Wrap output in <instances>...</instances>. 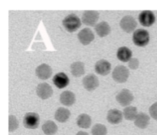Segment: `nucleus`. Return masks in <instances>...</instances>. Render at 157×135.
<instances>
[{"label": "nucleus", "instance_id": "nucleus-11", "mask_svg": "<svg viewBox=\"0 0 157 135\" xmlns=\"http://www.w3.org/2000/svg\"><path fill=\"white\" fill-rule=\"evenodd\" d=\"M78 38L81 44L84 45H87L94 40V34L91 29L89 28H85L78 32Z\"/></svg>", "mask_w": 157, "mask_h": 135}, {"label": "nucleus", "instance_id": "nucleus-21", "mask_svg": "<svg viewBox=\"0 0 157 135\" xmlns=\"http://www.w3.org/2000/svg\"><path fill=\"white\" fill-rule=\"evenodd\" d=\"M71 72L76 78L81 77L85 73V66L81 61H75L71 64Z\"/></svg>", "mask_w": 157, "mask_h": 135}, {"label": "nucleus", "instance_id": "nucleus-28", "mask_svg": "<svg viewBox=\"0 0 157 135\" xmlns=\"http://www.w3.org/2000/svg\"><path fill=\"white\" fill-rule=\"evenodd\" d=\"M149 112H150V116H151L153 119L156 120L157 121V101L150 106V109H149Z\"/></svg>", "mask_w": 157, "mask_h": 135}, {"label": "nucleus", "instance_id": "nucleus-16", "mask_svg": "<svg viewBox=\"0 0 157 135\" xmlns=\"http://www.w3.org/2000/svg\"><path fill=\"white\" fill-rule=\"evenodd\" d=\"M122 112L118 109H111L108 111L107 116V121L111 124H118L122 121L123 120Z\"/></svg>", "mask_w": 157, "mask_h": 135}, {"label": "nucleus", "instance_id": "nucleus-3", "mask_svg": "<svg viewBox=\"0 0 157 135\" xmlns=\"http://www.w3.org/2000/svg\"><path fill=\"white\" fill-rule=\"evenodd\" d=\"M129 75H130V71L124 65H118L113 69L112 78L116 82L121 84L127 81Z\"/></svg>", "mask_w": 157, "mask_h": 135}, {"label": "nucleus", "instance_id": "nucleus-9", "mask_svg": "<svg viewBox=\"0 0 157 135\" xmlns=\"http://www.w3.org/2000/svg\"><path fill=\"white\" fill-rule=\"evenodd\" d=\"M36 94L41 99H48L53 94V89L48 83H41L37 86Z\"/></svg>", "mask_w": 157, "mask_h": 135}, {"label": "nucleus", "instance_id": "nucleus-2", "mask_svg": "<svg viewBox=\"0 0 157 135\" xmlns=\"http://www.w3.org/2000/svg\"><path fill=\"white\" fill-rule=\"evenodd\" d=\"M150 33L145 29H139L133 32V41L138 47H145L150 42Z\"/></svg>", "mask_w": 157, "mask_h": 135}, {"label": "nucleus", "instance_id": "nucleus-19", "mask_svg": "<svg viewBox=\"0 0 157 135\" xmlns=\"http://www.w3.org/2000/svg\"><path fill=\"white\" fill-rule=\"evenodd\" d=\"M117 57L120 61L127 62L132 58V51L129 48L123 46L118 48L117 52Z\"/></svg>", "mask_w": 157, "mask_h": 135}, {"label": "nucleus", "instance_id": "nucleus-8", "mask_svg": "<svg viewBox=\"0 0 157 135\" xmlns=\"http://www.w3.org/2000/svg\"><path fill=\"white\" fill-rule=\"evenodd\" d=\"M100 84L99 79L94 74H89L83 78V85L88 91H93L98 87Z\"/></svg>", "mask_w": 157, "mask_h": 135}, {"label": "nucleus", "instance_id": "nucleus-15", "mask_svg": "<svg viewBox=\"0 0 157 135\" xmlns=\"http://www.w3.org/2000/svg\"><path fill=\"white\" fill-rule=\"evenodd\" d=\"M75 101H76V96L71 91H65L60 95V102L63 105L70 107L75 104Z\"/></svg>", "mask_w": 157, "mask_h": 135}, {"label": "nucleus", "instance_id": "nucleus-23", "mask_svg": "<svg viewBox=\"0 0 157 135\" xmlns=\"http://www.w3.org/2000/svg\"><path fill=\"white\" fill-rule=\"evenodd\" d=\"M42 130L46 135H55L58 131V126L54 121H46L42 125Z\"/></svg>", "mask_w": 157, "mask_h": 135}, {"label": "nucleus", "instance_id": "nucleus-20", "mask_svg": "<svg viewBox=\"0 0 157 135\" xmlns=\"http://www.w3.org/2000/svg\"><path fill=\"white\" fill-rule=\"evenodd\" d=\"M70 116V110L65 107H58L55 113V120L61 123L66 122L69 119Z\"/></svg>", "mask_w": 157, "mask_h": 135}, {"label": "nucleus", "instance_id": "nucleus-14", "mask_svg": "<svg viewBox=\"0 0 157 135\" xmlns=\"http://www.w3.org/2000/svg\"><path fill=\"white\" fill-rule=\"evenodd\" d=\"M53 83L58 88L61 89L67 87L70 83L68 76L64 72L56 74L53 78Z\"/></svg>", "mask_w": 157, "mask_h": 135}, {"label": "nucleus", "instance_id": "nucleus-7", "mask_svg": "<svg viewBox=\"0 0 157 135\" xmlns=\"http://www.w3.org/2000/svg\"><path fill=\"white\" fill-rule=\"evenodd\" d=\"M139 21L143 26L150 27L153 25L156 21V16L152 11L144 10L140 13Z\"/></svg>", "mask_w": 157, "mask_h": 135}, {"label": "nucleus", "instance_id": "nucleus-29", "mask_svg": "<svg viewBox=\"0 0 157 135\" xmlns=\"http://www.w3.org/2000/svg\"><path fill=\"white\" fill-rule=\"evenodd\" d=\"M76 135H89V133L85 131H79L77 133Z\"/></svg>", "mask_w": 157, "mask_h": 135}, {"label": "nucleus", "instance_id": "nucleus-25", "mask_svg": "<svg viewBox=\"0 0 157 135\" xmlns=\"http://www.w3.org/2000/svg\"><path fill=\"white\" fill-rule=\"evenodd\" d=\"M92 135H107V129L102 124H96L91 129Z\"/></svg>", "mask_w": 157, "mask_h": 135}, {"label": "nucleus", "instance_id": "nucleus-22", "mask_svg": "<svg viewBox=\"0 0 157 135\" xmlns=\"http://www.w3.org/2000/svg\"><path fill=\"white\" fill-rule=\"evenodd\" d=\"M77 124L81 128H89L91 125V118L87 114H81L77 118Z\"/></svg>", "mask_w": 157, "mask_h": 135}, {"label": "nucleus", "instance_id": "nucleus-13", "mask_svg": "<svg viewBox=\"0 0 157 135\" xmlns=\"http://www.w3.org/2000/svg\"><path fill=\"white\" fill-rule=\"evenodd\" d=\"M36 76L41 80H47L52 76V69L51 66L47 64H41L35 69Z\"/></svg>", "mask_w": 157, "mask_h": 135}, {"label": "nucleus", "instance_id": "nucleus-24", "mask_svg": "<svg viewBox=\"0 0 157 135\" xmlns=\"http://www.w3.org/2000/svg\"><path fill=\"white\" fill-rule=\"evenodd\" d=\"M137 108L133 106H128V107H125L123 112L124 118L127 121H133L136 119V118L138 115Z\"/></svg>", "mask_w": 157, "mask_h": 135}, {"label": "nucleus", "instance_id": "nucleus-6", "mask_svg": "<svg viewBox=\"0 0 157 135\" xmlns=\"http://www.w3.org/2000/svg\"><path fill=\"white\" fill-rule=\"evenodd\" d=\"M120 25L123 31H124L127 33H131L137 26V22L131 15H126L123 17L122 19L121 20Z\"/></svg>", "mask_w": 157, "mask_h": 135}, {"label": "nucleus", "instance_id": "nucleus-26", "mask_svg": "<svg viewBox=\"0 0 157 135\" xmlns=\"http://www.w3.org/2000/svg\"><path fill=\"white\" fill-rule=\"evenodd\" d=\"M18 121L14 115H9V130L13 132L18 127Z\"/></svg>", "mask_w": 157, "mask_h": 135}, {"label": "nucleus", "instance_id": "nucleus-10", "mask_svg": "<svg viewBox=\"0 0 157 135\" xmlns=\"http://www.w3.org/2000/svg\"><path fill=\"white\" fill-rule=\"evenodd\" d=\"M99 19V13L97 11L87 10L83 13L82 21L88 26H94Z\"/></svg>", "mask_w": 157, "mask_h": 135}, {"label": "nucleus", "instance_id": "nucleus-17", "mask_svg": "<svg viewBox=\"0 0 157 135\" xmlns=\"http://www.w3.org/2000/svg\"><path fill=\"white\" fill-rule=\"evenodd\" d=\"M150 124V117L144 112L138 114L137 117L134 120V124L140 129H145L148 127Z\"/></svg>", "mask_w": 157, "mask_h": 135}, {"label": "nucleus", "instance_id": "nucleus-4", "mask_svg": "<svg viewBox=\"0 0 157 135\" xmlns=\"http://www.w3.org/2000/svg\"><path fill=\"white\" fill-rule=\"evenodd\" d=\"M40 123L39 115L35 112H29L25 114L23 118V125L25 128L35 129Z\"/></svg>", "mask_w": 157, "mask_h": 135}, {"label": "nucleus", "instance_id": "nucleus-18", "mask_svg": "<svg viewBox=\"0 0 157 135\" xmlns=\"http://www.w3.org/2000/svg\"><path fill=\"white\" fill-rule=\"evenodd\" d=\"M110 26L107 21H101L95 25V32L101 38L107 36L110 33Z\"/></svg>", "mask_w": 157, "mask_h": 135}, {"label": "nucleus", "instance_id": "nucleus-12", "mask_svg": "<svg viewBox=\"0 0 157 135\" xmlns=\"http://www.w3.org/2000/svg\"><path fill=\"white\" fill-rule=\"evenodd\" d=\"M95 71L100 75L105 76L110 72L111 70V64L107 60L101 59L98 61L95 64Z\"/></svg>", "mask_w": 157, "mask_h": 135}, {"label": "nucleus", "instance_id": "nucleus-5", "mask_svg": "<svg viewBox=\"0 0 157 135\" xmlns=\"http://www.w3.org/2000/svg\"><path fill=\"white\" fill-rule=\"evenodd\" d=\"M133 98L134 97H133V93L127 88L122 89L116 96L117 101L123 107L130 106L132 101H133Z\"/></svg>", "mask_w": 157, "mask_h": 135}, {"label": "nucleus", "instance_id": "nucleus-1", "mask_svg": "<svg viewBox=\"0 0 157 135\" xmlns=\"http://www.w3.org/2000/svg\"><path fill=\"white\" fill-rule=\"evenodd\" d=\"M62 25L68 32H74L81 26V21L79 17L75 14H70L63 19Z\"/></svg>", "mask_w": 157, "mask_h": 135}, {"label": "nucleus", "instance_id": "nucleus-27", "mask_svg": "<svg viewBox=\"0 0 157 135\" xmlns=\"http://www.w3.org/2000/svg\"><path fill=\"white\" fill-rule=\"evenodd\" d=\"M139 65L140 61L136 58H132L128 62L129 68L132 69V70H136V69H137L139 68Z\"/></svg>", "mask_w": 157, "mask_h": 135}]
</instances>
